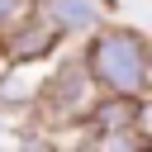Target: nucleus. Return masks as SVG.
Here are the masks:
<instances>
[{"mask_svg":"<svg viewBox=\"0 0 152 152\" xmlns=\"http://www.w3.org/2000/svg\"><path fill=\"white\" fill-rule=\"evenodd\" d=\"M90 66H95V76H100L109 90L133 95V90L142 86V76H147V52H142V38H133V33H109V38H100V43H95Z\"/></svg>","mask_w":152,"mask_h":152,"instance_id":"nucleus-1","label":"nucleus"},{"mask_svg":"<svg viewBox=\"0 0 152 152\" xmlns=\"http://www.w3.org/2000/svg\"><path fill=\"white\" fill-rule=\"evenodd\" d=\"M100 19V0H52V24L62 28H90Z\"/></svg>","mask_w":152,"mask_h":152,"instance_id":"nucleus-2","label":"nucleus"},{"mask_svg":"<svg viewBox=\"0 0 152 152\" xmlns=\"http://www.w3.org/2000/svg\"><path fill=\"white\" fill-rule=\"evenodd\" d=\"M133 119H138V104H133V100H114V104H104V109L95 114V124H100L104 133H124Z\"/></svg>","mask_w":152,"mask_h":152,"instance_id":"nucleus-3","label":"nucleus"},{"mask_svg":"<svg viewBox=\"0 0 152 152\" xmlns=\"http://www.w3.org/2000/svg\"><path fill=\"white\" fill-rule=\"evenodd\" d=\"M48 43H52V24H38V19H33V24L14 38V52H19V57H33V52H48Z\"/></svg>","mask_w":152,"mask_h":152,"instance_id":"nucleus-4","label":"nucleus"},{"mask_svg":"<svg viewBox=\"0 0 152 152\" xmlns=\"http://www.w3.org/2000/svg\"><path fill=\"white\" fill-rule=\"evenodd\" d=\"M33 86H38V71H14V76H5V86H0V100H5V104H14V100H28V95H33Z\"/></svg>","mask_w":152,"mask_h":152,"instance_id":"nucleus-5","label":"nucleus"},{"mask_svg":"<svg viewBox=\"0 0 152 152\" xmlns=\"http://www.w3.org/2000/svg\"><path fill=\"white\" fill-rule=\"evenodd\" d=\"M10 5H14V0H0V19H5V14H10Z\"/></svg>","mask_w":152,"mask_h":152,"instance_id":"nucleus-6","label":"nucleus"}]
</instances>
